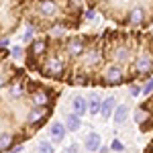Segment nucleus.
Here are the masks:
<instances>
[{
    "instance_id": "nucleus-18",
    "label": "nucleus",
    "mask_w": 153,
    "mask_h": 153,
    "mask_svg": "<svg viewBox=\"0 0 153 153\" xmlns=\"http://www.w3.org/2000/svg\"><path fill=\"white\" fill-rule=\"evenodd\" d=\"M110 149H112V151H125V145L118 141V139H114V141L110 143Z\"/></svg>"
},
{
    "instance_id": "nucleus-13",
    "label": "nucleus",
    "mask_w": 153,
    "mask_h": 153,
    "mask_svg": "<svg viewBox=\"0 0 153 153\" xmlns=\"http://www.w3.org/2000/svg\"><path fill=\"white\" fill-rule=\"evenodd\" d=\"M100 108H102V100L98 98V94H92L88 100V112L90 114H100Z\"/></svg>"
},
{
    "instance_id": "nucleus-6",
    "label": "nucleus",
    "mask_w": 153,
    "mask_h": 153,
    "mask_svg": "<svg viewBox=\"0 0 153 153\" xmlns=\"http://www.w3.org/2000/svg\"><path fill=\"white\" fill-rule=\"evenodd\" d=\"M135 120H137L141 133H151L153 131V94L139 104L137 112H135Z\"/></svg>"
},
{
    "instance_id": "nucleus-9",
    "label": "nucleus",
    "mask_w": 153,
    "mask_h": 153,
    "mask_svg": "<svg viewBox=\"0 0 153 153\" xmlns=\"http://www.w3.org/2000/svg\"><path fill=\"white\" fill-rule=\"evenodd\" d=\"M71 112H76L78 117H84L86 112H88V100L84 98V96H74V100H71Z\"/></svg>"
},
{
    "instance_id": "nucleus-5",
    "label": "nucleus",
    "mask_w": 153,
    "mask_h": 153,
    "mask_svg": "<svg viewBox=\"0 0 153 153\" xmlns=\"http://www.w3.org/2000/svg\"><path fill=\"white\" fill-rule=\"evenodd\" d=\"M27 0H0V39L12 37L25 23Z\"/></svg>"
},
{
    "instance_id": "nucleus-17",
    "label": "nucleus",
    "mask_w": 153,
    "mask_h": 153,
    "mask_svg": "<svg viewBox=\"0 0 153 153\" xmlns=\"http://www.w3.org/2000/svg\"><path fill=\"white\" fill-rule=\"evenodd\" d=\"M143 92V86H137V84H131V88H129V94L135 98V96H139Z\"/></svg>"
},
{
    "instance_id": "nucleus-16",
    "label": "nucleus",
    "mask_w": 153,
    "mask_h": 153,
    "mask_svg": "<svg viewBox=\"0 0 153 153\" xmlns=\"http://www.w3.org/2000/svg\"><path fill=\"white\" fill-rule=\"evenodd\" d=\"M10 57H12V59H19V57H23V59H25V49H21V47H12V49H10Z\"/></svg>"
},
{
    "instance_id": "nucleus-15",
    "label": "nucleus",
    "mask_w": 153,
    "mask_h": 153,
    "mask_svg": "<svg viewBox=\"0 0 153 153\" xmlns=\"http://www.w3.org/2000/svg\"><path fill=\"white\" fill-rule=\"evenodd\" d=\"M39 153H55V149L49 141H41L39 143Z\"/></svg>"
},
{
    "instance_id": "nucleus-7",
    "label": "nucleus",
    "mask_w": 153,
    "mask_h": 153,
    "mask_svg": "<svg viewBox=\"0 0 153 153\" xmlns=\"http://www.w3.org/2000/svg\"><path fill=\"white\" fill-rule=\"evenodd\" d=\"M117 110V98L114 96H108L102 100V108H100V117L102 118H110Z\"/></svg>"
},
{
    "instance_id": "nucleus-8",
    "label": "nucleus",
    "mask_w": 153,
    "mask_h": 153,
    "mask_svg": "<svg viewBox=\"0 0 153 153\" xmlns=\"http://www.w3.org/2000/svg\"><path fill=\"white\" fill-rule=\"evenodd\" d=\"M84 147L88 149V151H100V147H102V137L98 135V133H90L86 139H84Z\"/></svg>"
},
{
    "instance_id": "nucleus-14",
    "label": "nucleus",
    "mask_w": 153,
    "mask_h": 153,
    "mask_svg": "<svg viewBox=\"0 0 153 153\" xmlns=\"http://www.w3.org/2000/svg\"><path fill=\"white\" fill-rule=\"evenodd\" d=\"M141 94L145 96V98H149V96L153 94V78H149L147 82L143 84V92H141Z\"/></svg>"
},
{
    "instance_id": "nucleus-10",
    "label": "nucleus",
    "mask_w": 153,
    "mask_h": 153,
    "mask_svg": "<svg viewBox=\"0 0 153 153\" xmlns=\"http://www.w3.org/2000/svg\"><path fill=\"white\" fill-rule=\"evenodd\" d=\"M80 127H82L80 117H78L76 112H70V114L65 117V129L70 131V133H76V131H80Z\"/></svg>"
},
{
    "instance_id": "nucleus-12",
    "label": "nucleus",
    "mask_w": 153,
    "mask_h": 153,
    "mask_svg": "<svg viewBox=\"0 0 153 153\" xmlns=\"http://www.w3.org/2000/svg\"><path fill=\"white\" fill-rule=\"evenodd\" d=\"M112 117H114V123H117V125H123V123L127 120V117H129V106L127 104H118Z\"/></svg>"
},
{
    "instance_id": "nucleus-20",
    "label": "nucleus",
    "mask_w": 153,
    "mask_h": 153,
    "mask_svg": "<svg viewBox=\"0 0 153 153\" xmlns=\"http://www.w3.org/2000/svg\"><path fill=\"white\" fill-rule=\"evenodd\" d=\"M108 151H110L108 147H100V153H108Z\"/></svg>"
},
{
    "instance_id": "nucleus-3",
    "label": "nucleus",
    "mask_w": 153,
    "mask_h": 153,
    "mask_svg": "<svg viewBox=\"0 0 153 153\" xmlns=\"http://www.w3.org/2000/svg\"><path fill=\"white\" fill-rule=\"evenodd\" d=\"M86 0H27L25 23L39 35L51 31H78L86 23Z\"/></svg>"
},
{
    "instance_id": "nucleus-11",
    "label": "nucleus",
    "mask_w": 153,
    "mask_h": 153,
    "mask_svg": "<svg viewBox=\"0 0 153 153\" xmlns=\"http://www.w3.org/2000/svg\"><path fill=\"white\" fill-rule=\"evenodd\" d=\"M65 125L63 123H51V129H49V135L53 137V141H61L65 137Z\"/></svg>"
},
{
    "instance_id": "nucleus-19",
    "label": "nucleus",
    "mask_w": 153,
    "mask_h": 153,
    "mask_svg": "<svg viewBox=\"0 0 153 153\" xmlns=\"http://www.w3.org/2000/svg\"><path fill=\"white\" fill-rule=\"evenodd\" d=\"M143 153H153V139H151L149 143H147V147L143 149Z\"/></svg>"
},
{
    "instance_id": "nucleus-21",
    "label": "nucleus",
    "mask_w": 153,
    "mask_h": 153,
    "mask_svg": "<svg viewBox=\"0 0 153 153\" xmlns=\"http://www.w3.org/2000/svg\"><path fill=\"white\" fill-rule=\"evenodd\" d=\"M63 153H71V149H65V151H63Z\"/></svg>"
},
{
    "instance_id": "nucleus-4",
    "label": "nucleus",
    "mask_w": 153,
    "mask_h": 153,
    "mask_svg": "<svg viewBox=\"0 0 153 153\" xmlns=\"http://www.w3.org/2000/svg\"><path fill=\"white\" fill-rule=\"evenodd\" d=\"M86 4L118 29L149 31L153 23V0H86Z\"/></svg>"
},
{
    "instance_id": "nucleus-2",
    "label": "nucleus",
    "mask_w": 153,
    "mask_h": 153,
    "mask_svg": "<svg viewBox=\"0 0 153 153\" xmlns=\"http://www.w3.org/2000/svg\"><path fill=\"white\" fill-rule=\"evenodd\" d=\"M61 90L35 80L0 47V153H10L47 125Z\"/></svg>"
},
{
    "instance_id": "nucleus-1",
    "label": "nucleus",
    "mask_w": 153,
    "mask_h": 153,
    "mask_svg": "<svg viewBox=\"0 0 153 153\" xmlns=\"http://www.w3.org/2000/svg\"><path fill=\"white\" fill-rule=\"evenodd\" d=\"M35 76L76 88H114L153 78V31L104 29L102 33L39 35L25 49Z\"/></svg>"
}]
</instances>
